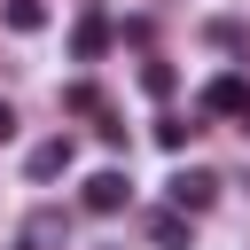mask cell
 Listing matches in <instances>:
<instances>
[{"label":"cell","mask_w":250,"mask_h":250,"mask_svg":"<svg viewBox=\"0 0 250 250\" xmlns=\"http://www.w3.org/2000/svg\"><path fill=\"white\" fill-rule=\"evenodd\" d=\"M203 117H242V125H250V78H242V70H219V78L203 86Z\"/></svg>","instance_id":"6da1fadb"},{"label":"cell","mask_w":250,"mask_h":250,"mask_svg":"<svg viewBox=\"0 0 250 250\" xmlns=\"http://www.w3.org/2000/svg\"><path fill=\"white\" fill-rule=\"evenodd\" d=\"M78 203H86V211H102V219H109V211H125V203H133V180H125V172H117V164H109V172H94V180H86V188H78Z\"/></svg>","instance_id":"7a4b0ae2"},{"label":"cell","mask_w":250,"mask_h":250,"mask_svg":"<svg viewBox=\"0 0 250 250\" xmlns=\"http://www.w3.org/2000/svg\"><path fill=\"white\" fill-rule=\"evenodd\" d=\"M102 47H109V8H86L70 23V62H102Z\"/></svg>","instance_id":"3957f363"},{"label":"cell","mask_w":250,"mask_h":250,"mask_svg":"<svg viewBox=\"0 0 250 250\" xmlns=\"http://www.w3.org/2000/svg\"><path fill=\"white\" fill-rule=\"evenodd\" d=\"M70 164H78V141H70V133H55V141H39V148L23 156V172H31V180H62Z\"/></svg>","instance_id":"277c9868"},{"label":"cell","mask_w":250,"mask_h":250,"mask_svg":"<svg viewBox=\"0 0 250 250\" xmlns=\"http://www.w3.org/2000/svg\"><path fill=\"white\" fill-rule=\"evenodd\" d=\"M164 195H172V211H188V219H195V211H211L219 180H211V172H172V180H164Z\"/></svg>","instance_id":"5b68a950"},{"label":"cell","mask_w":250,"mask_h":250,"mask_svg":"<svg viewBox=\"0 0 250 250\" xmlns=\"http://www.w3.org/2000/svg\"><path fill=\"white\" fill-rule=\"evenodd\" d=\"M148 242H156V250H188V242H195L188 211H172V203H164V211H148Z\"/></svg>","instance_id":"8992f818"},{"label":"cell","mask_w":250,"mask_h":250,"mask_svg":"<svg viewBox=\"0 0 250 250\" xmlns=\"http://www.w3.org/2000/svg\"><path fill=\"white\" fill-rule=\"evenodd\" d=\"M203 39H211L219 55H250V23H234V16H211V23H203Z\"/></svg>","instance_id":"52a82bcc"},{"label":"cell","mask_w":250,"mask_h":250,"mask_svg":"<svg viewBox=\"0 0 250 250\" xmlns=\"http://www.w3.org/2000/svg\"><path fill=\"white\" fill-rule=\"evenodd\" d=\"M195 133H203L195 117H156V148H172V156H180V148H188Z\"/></svg>","instance_id":"ba28073f"},{"label":"cell","mask_w":250,"mask_h":250,"mask_svg":"<svg viewBox=\"0 0 250 250\" xmlns=\"http://www.w3.org/2000/svg\"><path fill=\"white\" fill-rule=\"evenodd\" d=\"M23 234H31V242H62V234H70V219H62V211H55V203H39V211H31V227H23Z\"/></svg>","instance_id":"9c48e42d"},{"label":"cell","mask_w":250,"mask_h":250,"mask_svg":"<svg viewBox=\"0 0 250 250\" xmlns=\"http://www.w3.org/2000/svg\"><path fill=\"white\" fill-rule=\"evenodd\" d=\"M172 86H180V70H172V62H156V55H148V62H141V94H156V102H164V94H172Z\"/></svg>","instance_id":"30bf717a"},{"label":"cell","mask_w":250,"mask_h":250,"mask_svg":"<svg viewBox=\"0 0 250 250\" xmlns=\"http://www.w3.org/2000/svg\"><path fill=\"white\" fill-rule=\"evenodd\" d=\"M0 16H8V31H39L47 23V0H8Z\"/></svg>","instance_id":"8fae6325"},{"label":"cell","mask_w":250,"mask_h":250,"mask_svg":"<svg viewBox=\"0 0 250 250\" xmlns=\"http://www.w3.org/2000/svg\"><path fill=\"white\" fill-rule=\"evenodd\" d=\"M62 109H78V117H102V94L78 78V86H62Z\"/></svg>","instance_id":"7c38bea8"},{"label":"cell","mask_w":250,"mask_h":250,"mask_svg":"<svg viewBox=\"0 0 250 250\" xmlns=\"http://www.w3.org/2000/svg\"><path fill=\"white\" fill-rule=\"evenodd\" d=\"M0 141H16V109L8 102H0Z\"/></svg>","instance_id":"4fadbf2b"}]
</instances>
